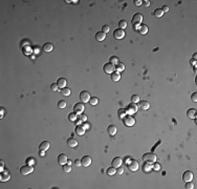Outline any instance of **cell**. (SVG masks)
Returning <instances> with one entry per match:
<instances>
[{"instance_id": "6da1fadb", "label": "cell", "mask_w": 197, "mask_h": 189, "mask_svg": "<svg viewBox=\"0 0 197 189\" xmlns=\"http://www.w3.org/2000/svg\"><path fill=\"white\" fill-rule=\"evenodd\" d=\"M143 160H144V162H146V164H153V163L156 162L157 158L154 153L148 152V153H145V155L143 156Z\"/></svg>"}, {"instance_id": "7a4b0ae2", "label": "cell", "mask_w": 197, "mask_h": 189, "mask_svg": "<svg viewBox=\"0 0 197 189\" xmlns=\"http://www.w3.org/2000/svg\"><path fill=\"white\" fill-rule=\"evenodd\" d=\"M143 19H144V17H143L142 14H140V13H136L132 17V24L134 26L140 25V23L143 22Z\"/></svg>"}, {"instance_id": "3957f363", "label": "cell", "mask_w": 197, "mask_h": 189, "mask_svg": "<svg viewBox=\"0 0 197 189\" xmlns=\"http://www.w3.org/2000/svg\"><path fill=\"white\" fill-rule=\"evenodd\" d=\"M34 171V168H33V165H24V166H22L21 167V169H20V172L23 174V176H26V174H30V173H31Z\"/></svg>"}, {"instance_id": "277c9868", "label": "cell", "mask_w": 197, "mask_h": 189, "mask_svg": "<svg viewBox=\"0 0 197 189\" xmlns=\"http://www.w3.org/2000/svg\"><path fill=\"white\" fill-rule=\"evenodd\" d=\"M123 119H124V124L126 126H129L130 127V126H133L135 124V120H134V118H133L131 115L126 116V117H124Z\"/></svg>"}, {"instance_id": "5b68a950", "label": "cell", "mask_w": 197, "mask_h": 189, "mask_svg": "<svg viewBox=\"0 0 197 189\" xmlns=\"http://www.w3.org/2000/svg\"><path fill=\"white\" fill-rule=\"evenodd\" d=\"M90 94L88 93V92H86V90H83V92H81V94H80V99H81V101H82L83 103H87V102H89V100H90Z\"/></svg>"}, {"instance_id": "8992f818", "label": "cell", "mask_w": 197, "mask_h": 189, "mask_svg": "<svg viewBox=\"0 0 197 189\" xmlns=\"http://www.w3.org/2000/svg\"><path fill=\"white\" fill-rule=\"evenodd\" d=\"M84 109H85V106H84L83 103H76L75 106H73V113H76L77 115L83 114Z\"/></svg>"}, {"instance_id": "52a82bcc", "label": "cell", "mask_w": 197, "mask_h": 189, "mask_svg": "<svg viewBox=\"0 0 197 189\" xmlns=\"http://www.w3.org/2000/svg\"><path fill=\"white\" fill-rule=\"evenodd\" d=\"M126 111H127V114H129V115H133V114H135L136 111H138V105H136V103H130L129 105H128V107H127V109H126Z\"/></svg>"}, {"instance_id": "ba28073f", "label": "cell", "mask_w": 197, "mask_h": 189, "mask_svg": "<svg viewBox=\"0 0 197 189\" xmlns=\"http://www.w3.org/2000/svg\"><path fill=\"white\" fill-rule=\"evenodd\" d=\"M138 167H139V165H138V161L136 160H131V161H129V163H128V168H129V170H131V171H136L138 169Z\"/></svg>"}, {"instance_id": "9c48e42d", "label": "cell", "mask_w": 197, "mask_h": 189, "mask_svg": "<svg viewBox=\"0 0 197 189\" xmlns=\"http://www.w3.org/2000/svg\"><path fill=\"white\" fill-rule=\"evenodd\" d=\"M113 36H114L115 39H123V38L126 36V34H125L124 30L118 29V30H115V31L113 32Z\"/></svg>"}, {"instance_id": "30bf717a", "label": "cell", "mask_w": 197, "mask_h": 189, "mask_svg": "<svg viewBox=\"0 0 197 189\" xmlns=\"http://www.w3.org/2000/svg\"><path fill=\"white\" fill-rule=\"evenodd\" d=\"M182 180L185 182H191L193 180V172L190 170H187L182 173Z\"/></svg>"}, {"instance_id": "8fae6325", "label": "cell", "mask_w": 197, "mask_h": 189, "mask_svg": "<svg viewBox=\"0 0 197 189\" xmlns=\"http://www.w3.org/2000/svg\"><path fill=\"white\" fill-rule=\"evenodd\" d=\"M104 72L106 74H112L114 72V65L112 64V63H106V64L104 65Z\"/></svg>"}, {"instance_id": "7c38bea8", "label": "cell", "mask_w": 197, "mask_h": 189, "mask_svg": "<svg viewBox=\"0 0 197 189\" xmlns=\"http://www.w3.org/2000/svg\"><path fill=\"white\" fill-rule=\"evenodd\" d=\"M10 178V173L9 172L8 170H2L1 174H0V180H1V182L9 181Z\"/></svg>"}, {"instance_id": "4fadbf2b", "label": "cell", "mask_w": 197, "mask_h": 189, "mask_svg": "<svg viewBox=\"0 0 197 189\" xmlns=\"http://www.w3.org/2000/svg\"><path fill=\"white\" fill-rule=\"evenodd\" d=\"M67 156L64 155V153H61V155H59L58 157V162L60 165H65V164H67Z\"/></svg>"}, {"instance_id": "5bb4252c", "label": "cell", "mask_w": 197, "mask_h": 189, "mask_svg": "<svg viewBox=\"0 0 197 189\" xmlns=\"http://www.w3.org/2000/svg\"><path fill=\"white\" fill-rule=\"evenodd\" d=\"M81 162H82V165L84 167H88L90 164H91V158L89 156H85L82 158V160H81Z\"/></svg>"}, {"instance_id": "9a60e30c", "label": "cell", "mask_w": 197, "mask_h": 189, "mask_svg": "<svg viewBox=\"0 0 197 189\" xmlns=\"http://www.w3.org/2000/svg\"><path fill=\"white\" fill-rule=\"evenodd\" d=\"M122 163H123V160L119 157H115L114 159L112 160V166L115 167V168H118V167L121 166Z\"/></svg>"}, {"instance_id": "2e32d148", "label": "cell", "mask_w": 197, "mask_h": 189, "mask_svg": "<svg viewBox=\"0 0 197 189\" xmlns=\"http://www.w3.org/2000/svg\"><path fill=\"white\" fill-rule=\"evenodd\" d=\"M136 29H138V31L142 35H146L148 33V26L146 25V24H140V25H138Z\"/></svg>"}, {"instance_id": "e0dca14e", "label": "cell", "mask_w": 197, "mask_h": 189, "mask_svg": "<svg viewBox=\"0 0 197 189\" xmlns=\"http://www.w3.org/2000/svg\"><path fill=\"white\" fill-rule=\"evenodd\" d=\"M85 130H86L85 127L82 125H78L76 127V132H77V135H79V136H83L85 134Z\"/></svg>"}, {"instance_id": "ac0fdd59", "label": "cell", "mask_w": 197, "mask_h": 189, "mask_svg": "<svg viewBox=\"0 0 197 189\" xmlns=\"http://www.w3.org/2000/svg\"><path fill=\"white\" fill-rule=\"evenodd\" d=\"M107 130H108V134L110 135V136H114L115 134H117V126L115 125H109L108 126V128H107Z\"/></svg>"}, {"instance_id": "d6986e66", "label": "cell", "mask_w": 197, "mask_h": 189, "mask_svg": "<svg viewBox=\"0 0 197 189\" xmlns=\"http://www.w3.org/2000/svg\"><path fill=\"white\" fill-rule=\"evenodd\" d=\"M187 116L190 119H195L196 118V109H194V108H190V109L187 111Z\"/></svg>"}, {"instance_id": "ffe728a7", "label": "cell", "mask_w": 197, "mask_h": 189, "mask_svg": "<svg viewBox=\"0 0 197 189\" xmlns=\"http://www.w3.org/2000/svg\"><path fill=\"white\" fill-rule=\"evenodd\" d=\"M67 145L69 147H77L78 146V141H77L76 139H73V138H69L67 140Z\"/></svg>"}, {"instance_id": "44dd1931", "label": "cell", "mask_w": 197, "mask_h": 189, "mask_svg": "<svg viewBox=\"0 0 197 189\" xmlns=\"http://www.w3.org/2000/svg\"><path fill=\"white\" fill-rule=\"evenodd\" d=\"M105 38H106V34H104L103 32H98L96 34V39L98 41H103L105 40Z\"/></svg>"}, {"instance_id": "7402d4cb", "label": "cell", "mask_w": 197, "mask_h": 189, "mask_svg": "<svg viewBox=\"0 0 197 189\" xmlns=\"http://www.w3.org/2000/svg\"><path fill=\"white\" fill-rule=\"evenodd\" d=\"M52 48H54V46H52V44H51V43H49V42H47V43L43 44V51H44L45 52H51V51H52Z\"/></svg>"}, {"instance_id": "603a6c76", "label": "cell", "mask_w": 197, "mask_h": 189, "mask_svg": "<svg viewBox=\"0 0 197 189\" xmlns=\"http://www.w3.org/2000/svg\"><path fill=\"white\" fill-rule=\"evenodd\" d=\"M57 84L60 88H64V87H66V80L64 78H59L57 81Z\"/></svg>"}, {"instance_id": "cb8c5ba5", "label": "cell", "mask_w": 197, "mask_h": 189, "mask_svg": "<svg viewBox=\"0 0 197 189\" xmlns=\"http://www.w3.org/2000/svg\"><path fill=\"white\" fill-rule=\"evenodd\" d=\"M114 69H115V72H123L125 69V65H124V63H121V62H118V64H115V66H114Z\"/></svg>"}, {"instance_id": "d4e9b609", "label": "cell", "mask_w": 197, "mask_h": 189, "mask_svg": "<svg viewBox=\"0 0 197 189\" xmlns=\"http://www.w3.org/2000/svg\"><path fill=\"white\" fill-rule=\"evenodd\" d=\"M111 79L112 81H118L119 79H121V75H119L118 72H113L111 74Z\"/></svg>"}, {"instance_id": "484cf974", "label": "cell", "mask_w": 197, "mask_h": 189, "mask_svg": "<svg viewBox=\"0 0 197 189\" xmlns=\"http://www.w3.org/2000/svg\"><path fill=\"white\" fill-rule=\"evenodd\" d=\"M49 148V143L47 141H43L40 144V150H43V151H45V150H47Z\"/></svg>"}, {"instance_id": "4316f807", "label": "cell", "mask_w": 197, "mask_h": 189, "mask_svg": "<svg viewBox=\"0 0 197 189\" xmlns=\"http://www.w3.org/2000/svg\"><path fill=\"white\" fill-rule=\"evenodd\" d=\"M139 106H140V108H143V109H149L150 103L147 102V101H140V102H139Z\"/></svg>"}, {"instance_id": "83f0119b", "label": "cell", "mask_w": 197, "mask_h": 189, "mask_svg": "<svg viewBox=\"0 0 197 189\" xmlns=\"http://www.w3.org/2000/svg\"><path fill=\"white\" fill-rule=\"evenodd\" d=\"M118 27L121 30H125L126 27H127V21H125V20H121L118 22Z\"/></svg>"}, {"instance_id": "f1b7e54d", "label": "cell", "mask_w": 197, "mask_h": 189, "mask_svg": "<svg viewBox=\"0 0 197 189\" xmlns=\"http://www.w3.org/2000/svg\"><path fill=\"white\" fill-rule=\"evenodd\" d=\"M118 117L123 119L124 117H126V114H127V111H126L125 108H121V109H118Z\"/></svg>"}, {"instance_id": "f546056e", "label": "cell", "mask_w": 197, "mask_h": 189, "mask_svg": "<svg viewBox=\"0 0 197 189\" xmlns=\"http://www.w3.org/2000/svg\"><path fill=\"white\" fill-rule=\"evenodd\" d=\"M115 172H117V169H115V167H110V168H107V174H109V176H113V174H115Z\"/></svg>"}, {"instance_id": "4dcf8cb0", "label": "cell", "mask_w": 197, "mask_h": 189, "mask_svg": "<svg viewBox=\"0 0 197 189\" xmlns=\"http://www.w3.org/2000/svg\"><path fill=\"white\" fill-rule=\"evenodd\" d=\"M61 94H63V96H69L70 94V89L68 88V87H64V88L61 89Z\"/></svg>"}, {"instance_id": "1f68e13d", "label": "cell", "mask_w": 197, "mask_h": 189, "mask_svg": "<svg viewBox=\"0 0 197 189\" xmlns=\"http://www.w3.org/2000/svg\"><path fill=\"white\" fill-rule=\"evenodd\" d=\"M98 103V99L97 97H91L89 100V104L90 105H97Z\"/></svg>"}, {"instance_id": "d6a6232c", "label": "cell", "mask_w": 197, "mask_h": 189, "mask_svg": "<svg viewBox=\"0 0 197 189\" xmlns=\"http://www.w3.org/2000/svg\"><path fill=\"white\" fill-rule=\"evenodd\" d=\"M131 102L132 103H138L139 102V97L138 96V94H133V96L131 97Z\"/></svg>"}, {"instance_id": "836d02e7", "label": "cell", "mask_w": 197, "mask_h": 189, "mask_svg": "<svg viewBox=\"0 0 197 189\" xmlns=\"http://www.w3.org/2000/svg\"><path fill=\"white\" fill-rule=\"evenodd\" d=\"M109 61H110V63H112V64H118V57H115V56H112V57H110V59H109Z\"/></svg>"}, {"instance_id": "e575fe53", "label": "cell", "mask_w": 197, "mask_h": 189, "mask_svg": "<svg viewBox=\"0 0 197 189\" xmlns=\"http://www.w3.org/2000/svg\"><path fill=\"white\" fill-rule=\"evenodd\" d=\"M163 10H161V9H156L155 10H154V15H155L156 17H161L163 16Z\"/></svg>"}, {"instance_id": "d590c367", "label": "cell", "mask_w": 197, "mask_h": 189, "mask_svg": "<svg viewBox=\"0 0 197 189\" xmlns=\"http://www.w3.org/2000/svg\"><path fill=\"white\" fill-rule=\"evenodd\" d=\"M79 120H80L81 122H86L87 116H86L85 114H80V115H79Z\"/></svg>"}, {"instance_id": "8d00e7d4", "label": "cell", "mask_w": 197, "mask_h": 189, "mask_svg": "<svg viewBox=\"0 0 197 189\" xmlns=\"http://www.w3.org/2000/svg\"><path fill=\"white\" fill-rule=\"evenodd\" d=\"M68 119H69V121H71V122H75L76 120H77V116H76V113H71L69 116H68Z\"/></svg>"}, {"instance_id": "74e56055", "label": "cell", "mask_w": 197, "mask_h": 189, "mask_svg": "<svg viewBox=\"0 0 197 189\" xmlns=\"http://www.w3.org/2000/svg\"><path fill=\"white\" fill-rule=\"evenodd\" d=\"M58 107H59V108H65V107H66V102H65V101H63V100L59 101Z\"/></svg>"}, {"instance_id": "f35d334b", "label": "cell", "mask_w": 197, "mask_h": 189, "mask_svg": "<svg viewBox=\"0 0 197 189\" xmlns=\"http://www.w3.org/2000/svg\"><path fill=\"white\" fill-rule=\"evenodd\" d=\"M63 170L65 171V172H69L70 170H71V167L68 164H65V165H63Z\"/></svg>"}, {"instance_id": "ab89813d", "label": "cell", "mask_w": 197, "mask_h": 189, "mask_svg": "<svg viewBox=\"0 0 197 189\" xmlns=\"http://www.w3.org/2000/svg\"><path fill=\"white\" fill-rule=\"evenodd\" d=\"M50 88H51L52 92H57L58 88H59V86H58V84H57V83H52L51 85H50Z\"/></svg>"}, {"instance_id": "60d3db41", "label": "cell", "mask_w": 197, "mask_h": 189, "mask_svg": "<svg viewBox=\"0 0 197 189\" xmlns=\"http://www.w3.org/2000/svg\"><path fill=\"white\" fill-rule=\"evenodd\" d=\"M109 31H110V27H109L108 25H104L103 27H102V32H103L104 34H107Z\"/></svg>"}, {"instance_id": "b9f144b4", "label": "cell", "mask_w": 197, "mask_h": 189, "mask_svg": "<svg viewBox=\"0 0 197 189\" xmlns=\"http://www.w3.org/2000/svg\"><path fill=\"white\" fill-rule=\"evenodd\" d=\"M186 188L187 189H192V188H194V185H193L191 182H187V184H186Z\"/></svg>"}, {"instance_id": "7bdbcfd3", "label": "cell", "mask_w": 197, "mask_h": 189, "mask_svg": "<svg viewBox=\"0 0 197 189\" xmlns=\"http://www.w3.org/2000/svg\"><path fill=\"white\" fill-rule=\"evenodd\" d=\"M192 101H193V102H196V101H197V94L196 93H194V94H192Z\"/></svg>"}, {"instance_id": "ee69618b", "label": "cell", "mask_w": 197, "mask_h": 189, "mask_svg": "<svg viewBox=\"0 0 197 189\" xmlns=\"http://www.w3.org/2000/svg\"><path fill=\"white\" fill-rule=\"evenodd\" d=\"M75 164H76V166H81V165H82V162H81V160H76L75 161Z\"/></svg>"}, {"instance_id": "f6af8a7d", "label": "cell", "mask_w": 197, "mask_h": 189, "mask_svg": "<svg viewBox=\"0 0 197 189\" xmlns=\"http://www.w3.org/2000/svg\"><path fill=\"white\" fill-rule=\"evenodd\" d=\"M161 10H163V13H165V12H168V10H169V6H167V5H164L163 6V9H161Z\"/></svg>"}, {"instance_id": "bcb514c9", "label": "cell", "mask_w": 197, "mask_h": 189, "mask_svg": "<svg viewBox=\"0 0 197 189\" xmlns=\"http://www.w3.org/2000/svg\"><path fill=\"white\" fill-rule=\"evenodd\" d=\"M3 167H4V162H3V161L1 160V161H0V170H4V169H3Z\"/></svg>"}, {"instance_id": "7dc6e473", "label": "cell", "mask_w": 197, "mask_h": 189, "mask_svg": "<svg viewBox=\"0 0 197 189\" xmlns=\"http://www.w3.org/2000/svg\"><path fill=\"white\" fill-rule=\"evenodd\" d=\"M134 4L136 6H139L140 4H142V1H140V0H134Z\"/></svg>"}, {"instance_id": "c3c4849f", "label": "cell", "mask_w": 197, "mask_h": 189, "mask_svg": "<svg viewBox=\"0 0 197 189\" xmlns=\"http://www.w3.org/2000/svg\"><path fill=\"white\" fill-rule=\"evenodd\" d=\"M27 163H29V165H33V164L35 163V160L34 159H29L27 160Z\"/></svg>"}, {"instance_id": "681fc988", "label": "cell", "mask_w": 197, "mask_h": 189, "mask_svg": "<svg viewBox=\"0 0 197 189\" xmlns=\"http://www.w3.org/2000/svg\"><path fill=\"white\" fill-rule=\"evenodd\" d=\"M117 172L118 174H123V172H124V169H123V168H118V169L117 170Z\"/></svg>"}, {"instance_id": "f907efd6", "label": "cell", "mask_w": 197, "mask_h": 189, "mask_svg": "<svg viewBox=\"0 0 197 189\" xmlns=\"http://www.w3.org/2000/svg\"><path fill=\"white\" fill-rule=\"evenodd\" d=\"M144 2H145V5H146V6L150 5V2H149V1H144Z\"/></svg>"}, {"instance_id": "816d5d0a", "label": "cell", "mask_w": 197, "mask_h": 189, "mask_svg": "<svg viewBox=\"0 0 197 189\" xmlns=\"http://www.w3.org/2000/svg\"><path fill=\"white\" fill-rule=\"evenodd\" d=\"M154 168H155V169H159V166H158V165H155V166H154Z\"/></svg>"}, {"instance_id": "f5cc1de1", "label": "cell", "mask_w": 197, "mask_h": 189, "mask_svg": "<svg viewBox=\"0 0 197 189\" xmlns=\"http://www.w3.org/2000/svg\"><path fill=\"white\" fill-rule=\"evenodd\" d=\"M67 164L68 165H71V161H67Z\"/></svg>"}, {"instance_id": "db71d44e", "label": "cell", "mask_w": 197, "mask_h": 189, "mask_svg": "<svg viewBox=\"0 0 197 189\" xmlns=\"http://www.w3.org/2000/svg\"><path fill=\"white\" fill-rule=\"evenodd\" d=\"M3 111H4V110L1 109V118H2V116H3Z\"/></svg>"}]
</instances>
